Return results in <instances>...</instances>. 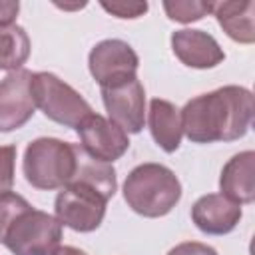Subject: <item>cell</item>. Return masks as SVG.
I'll return each instance as SVG.
<instances>
[{
    "label": "cell",
    "mask_w": 255,
    "mask_h": 255,
    "mask_svg": "<svg viewBox=\"0 0 255 255\" xmlns=\"http://www.w3.org/2000/svg\"><path fill=\"white\" fill-rule=\"evenodd\" d=\"M76 131L82 141L80 145L90 155L108 163H114L116 159H120L129 147L128 133L122 128H118L112 120L94 112L80 122Z\"/></svg>",
    "instance_id": "30bf717a"
},
{
    "label": "cell",
    "mask_w": 255,
    "mask_h": 255,
    "mask_svg": "<svg viewBox=\"0 0 255 255\" xmlns=\"http://www.w3.org/2000/svg\"><path fill=\"white\" fill-rule=\"evenodd\" d=\"M253 94L243 86H223L191 98L181 110V131L191 143L235 141L253 122Z\"/></svg>",
    "instance_id": "6da1fadb"
},
{
    "label": "cell",
    "mask_w": 255,
    "mask_h": 255,
    "mask_svg": "<svg viewBox=\"0 0 255 255\" xmlns=\"http://www.w3.org/2000/svg\"><path fill=\"white\" fill-rule=\"evenodd\" d=\"M102 102L112 120L126 133H139L145 124V90L137 76L100 88Z\"/></svg>",
    "instance_id": "52a82bcc"
},
{
    "label": "cell",
    "mask_w": 255,
    "mask_h": 255,
    "mask_svg": "<svg viewBox=\"0 0 255 255\" xmlns=\"http://www.w3.org/2000/svg\"><path fill=\"white\" fill-rule=\"evenodd\" d=\"M74 165V143L58 137H38L24 149V177L32 187L42 191L62 189L70 181Z\"/></svg>",
    "instance_id": "3957f363"
},
{
    "label": "cell",
    "mask_w": 255,
    "mask_h": 255,
    "mask_svg": "<svg viewBox=\"0 0 255 255\" xmlns=\"http://www.w3.org/2000/svg\"><path fill=\"white\" fill-rule=\"evenodd\" d=\"M163 10L169 20L181 22V24H191L201 20L203 16L211 14V2H201V0H175L163 2Z\"/></svg>",
    "instance_id": "ac0fdd59"
},
{
    "label": "cell",
    "mask_w": 255,
    "mask_h": 255,
    "mask_svg": "<svg viewBox=\"0 0 255 255\" xmlns=\"http://www.w3.org/2000/svg\"><path fill=\"white\" fill-rule=\"evenodd\" d=\"M18 12H20V2L18 0H0V26L14 24Z\"/></svg>",
    "instance_id": "603a6c76"
},
{
    "label": "cell",
    "mask_w": 255,
    "mask_h": 255,
    "mask_svg": "<svg viewBox=\"0 0 255 255\" xmlns=\"http://www.w3.org/2000/svg\"><path fill=\"white\" fill-rule=\"evenodd\" d=\"M124 199L137 215L155 219L167 215L181 199V181L163 163H139L124 181Z\"/></svg>",
    "instance_id": "7a4b0ae2"
},
{
    "label": "cell",
    "mask_w": 255,
    "mask_h": 255,
    "mask_svg": "<svg viewBox=\"0 0 255 255\" xmlns=\"http://www.w3.org/2000/svg\"><path fill=\"white\" fill-rule=\"evenodd\" d=\"M32 94L36 108H40L48 120L64 128L76 129L80 122L94 112L80 92L52 72H36L32 76Z\"/></svg>",
    "instance_id": "277c9868"
},
{
    "label": "cell",
    "mask_w": 255,
    "mask_h": 255,
    "mask_svg": "<svg viewBox=\"0 0 255 255\" xmlns=\"http://www.w3.org/2000/svg\"><path fill=\"white\" fill-rule=\"evenodd\" d=\"M147 128L153 141L165 153H173L179 149L183 131H181L179 108L175 104H171L169 100L153 98L147 110Z\"/></svg>",
    "instance_id": "5bb4252c"
},
{
    "label": "cell",
    "mask_w": 255,
    "mask_h": 255,
    "mask_svg": "<svg viewBox=\"0 0 255 255\" xmlns=\"http://www.w3.org/2000/svg\"><path fill=\"white\" fill-rule=\"evenodd\" d=\"M32 205L18 193L10 191L0 195V243H4V237L10 229V225L24 213L28 211Z\"/></svg>",
    "instance_id": "d6986e66"
},
{
    "label": "cell",
    "mask_w": 255,
    "mask_h": 255,
    "mask_svg": "<svg viewBox=\"0 0 255 255\" xmlns=\"http://www.w3.org/2000/svg\"><path fill=\"white\" fill-rule=\"evenodd\" d=\"M16 145H0V195L10 193L14 187V169H16Z\"/></svg>",
    "instance_id": "ffe728a7"
},
{
    "label": "cell",
    "mask_w": 255,
    "mask_h": 255,
    "mask_svg": "<svg viewBox=\"0 0 255 255\" xmlns=\"http://www.w3.org/2000/svg\"><path fill=\"white\" fill-rule=\"evenodd\" d=\"M32 72L16 70L0 82V131L8 133L26 126L34 112L36 102L32 94Z\"/></svg>",
    "instance_id": "9c48e42d"
},
{
    "label": "cell",
    "mask_w": 255,
    "mask_h": 255,
    "mask_svg": "<svg viewBox=\"0 0 255 255\" xmlns=\"http://www.w3.org/2000/svg\"><path fill=\"white\" fill-rule=\"evenodd\" d=\"M139 58L135 50L118 38L98 42L88 54V70L100 88L135 76Z\"/></svg>",
    "instance_id": "ba28073f"
},
{
    "label": "cell",
    "mask_w": 255,
    "mask_h": 255,
    "mask_svg": "<svg viewBox=\"0 0 255 255\" xmlns=\"http://www.w3.org/2000/svg\"><path fill=\"white\" fill-rule=\"evenodd\" d=\"M52 255H88L84 249H78V247H72V245H64V247H58Z\"/></svg>",
    "instance_id": "cb8c5ba5"
},
{
    "label": "cell",
    "mask_w": 255,
    "mask_h": 255,
    "mask_svg": "<svg viewBox=\"0 0 255 255\" xmlns=\"http://www.w3.org/2000/svg\"><path fill=\"white\" fill-rule=\"evenodd\" d=\"M167 255H217V251L201 241H183L167 251Z\"/></svg>",
    "instance_id": "7402d4cb"
},
{
    "label": "cell",
    "mask_w": 255,
    "mask_h": 255,
    "mask_svg": "<svg viewBox=\"0 0 255 255\" xmlns=\"http://www.w3.org/2000/svg\"><path fill=\"white\" fill-rule=\"evenodd\" d=\"M106 12H110L116 18H124V20H133L139 18L147 12V2H102L100 4Z\"/></svg>",
    "instance_id": "44dd1931"
},
{
    "label": "cell",
    "mask_w": 255,
    "mask_h": 255,
    "mask_svg": "<svg viewBox=\"0 0 255 255\" xmlns=\"http://www.w3.org/2000/svg\"><path fill=\"white\" fill-rule=\"evenodd\" d=\"M221 195L243 205L255 199V151L245 149L235 153L221 169Z\"/></svg>",
    "instance_id": "4fadbf2b"
},
{
    "label": "cell",
    "mask_w": 255,
    "mask_h": 255,
    "mask_svg": "<svg viewBox=\"0 0 255 255\" xmlns=\"http://www.w3.org/2000/svg\"><path fill=\"white\" fill-rule=\"evenodd\" d=\"M74 153H76V165L68 183L90 185L100 193H104L108 199H112L118 191V177H116L114 165L90 155L80 143H74Z\"/></svg>",
    "instance_id": "2e32d148"
},
{
    "label": "cell",
    "mask_w": 255,
    "mask_h": 255,
    "mask_svg": "<svg viewBox=\"0 0 255 255\" xmlns=\"http://www.w3.org/2000/svg\"><path fill=\"white\" fill-rule=\"evenodd\" d=\"M171 50L183 66L195 70L215 68L225 60V52L219 42L211 34L195 28L175 30L171 34Z\"/></svg>",
    "instance_id": "8fae6325"
},
{
    "label": "cell",
    "mask_w": 255,
    "mask_h": 255,
    "mask_svg": "<svg viewBox=\"0 0 255 255\" xmlns=\"http://www.w3.org/2000/svg\"><path fill=\"white\" fill-rule=\"evenodd\" d=\"M62 227L54 215L30 207L10 225L4 245L12 255H52L60 247Z\"/></svg>",
    "instance_id": "5b68a950"
},
{
    "label": "cell",
    "mask_w": 255,
    "mask_h": 255,
    "mask_svg": "<svg viewBox=\"0 0 255 255\" xmlns=\"http://www.w3.org/2000/svg\"><path fill=\"white\" fill-rule=\"evenodd\" d=\"M241 205L221 193L201 195L191 207V221L205 235H227L241 221Z\"/></svg>",
    "instance_id": "7c38bea8"
},
{
    "label": "cell",
    "mask_w": 255,
    "mask_h": 255,
    "mask_svg": "<svg viewBox=\"0 0 255 255\" xmlns=\"http://www.w3.org/2000/svg\"><path fill=\"white\" fill-rule=\"evenodd\" d=\"M211 14L217 18L223 32L239 42H255V2L253 0H231V2H211Z\"/></svg>",
    "instance_id": "9a60e30c"
},
{
    "label": "cell",
    "mask_w": 255,
    "mask_h": 255,
    "mask_svg": "<svg viewBox=\"0 0 255 255\" xmlns=\"http://www.w3.org/2000/svg\"><path fill=\"white\" fill-rule=\"evenodd\" d=\"M30 38L28 32L18 26H0V70L6 72H16L22 70L26 60L30 58Z\"/></svg>",
    "instance_id": "e0dca14e"
},
{
    "label": "cell",
    "mask_w": 255,
    "mask_h": 255,
    "mask_svg": "<svg viewBox=\"0 0 255 255\" xmlns=\"http://www.w3.org/2000/svg\"><path fill=\"white\" fill-rule=\"evenodd\" d=\"M108 201L104 193L90 185L68 183L54 199V213L62 225L78 233H90L102 225Z\"/></svg>",
    "instance_id": "8992f818"
}]
</instances>
